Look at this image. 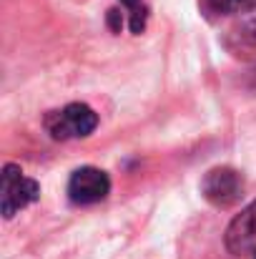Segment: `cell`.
Listing matches in <instances>:
<instances>
[{
    "mask_svg": "<svg viewBox=\"0 0 256 259\" xmlns=\"http://www.w3.org/2000/svg\"><path fill=\"white\" fill-rule=\"evenodd\" d=\"M43 123H45V131L53 139L68 141V139H85V136H90L95 131V126H98V116L85 103H68L61 111H50Z\"/></svg>",
    "mask_w": 256,
    "mask_h": 259,
    "instance_id": "1",
    "label": "cell"
},
{
    "mask_svg": "<svg viewBox=\"0 0 256 259\" xmlns=\"http://www.w3.org/2000/svg\"><path fill=\"white\" fill-rule=\"evenodd\" d=\"M40 196V184L35 179H28L20 171V166L15 164H5L3 166V189H0V206H3V217L13 219L20 209H25L28 204L38 201Z\"/></svg>",
    "mask_w": 256,
    "mask_h": 259,
    "instance_id": "2",
    "label": "cell"
},
{
    "mask_svg": "<svg viewBox=\"0 0 256 259\" xmlns=\"http://www.w3.org/2000/svg\"><path fill=\"white\" fill-rule=\"evenodd\" d=\"M201 194L214 206H221V209L234 206L244 196V176L231 166H216L203 176Z\"/></svg>",
    "mask_w": 256,
    "mask_h": 259,
    "instance_id": "3",
    "label": "cell"
},
{
    "mask_svg": "<svg viewBox=\"0 0 256 259\" xmlns=\"http://www.w3.org/2000/svg\"><path fill=\"white\" fill-rule=\"evenodd\" d=\"M108 194H111V179H108V174L95 166H81L68 179V199L76 206L98 204Z\"/></svg>",
    "mask_w": 256,
    "mask_h": 259,
    "instance_id": "4",
    "label": "cell"
},
{
    "mask_svg": "<svg viewBox=\"0 0 256 259\" xmlns=\"http://www.w3.org/2000/svg\"><path fill=\"white\" fill-rule=\"evenodd\" d=\"M224 244L231 254H249L256 249V201L231 219V224L226 227Z\"/></svg>",
    "mask_w": 256,
    "mask_h": 259,
    "instance_id": "5",
    "label": "cell"
},
{
    "mask_svg": "<svg viewBox=\"0 0 256 259\" xmlns=\"http://www.w3.org/2000/svg\"><path fill=\"white\" fill-rule=\"evenodd\" d=\"M121 5L128 10V25L133 35H141L146 28V18H148V8L143 5V0H121Z\"/></svg>",
    "mask_w": 256,
    "mask_h": 259,
    "instance_id": "6",
    "label": "cell"
},
{
    "mask_svg": "<svg viewBox=\"0 0 256 259\" xmlns=\"http://www.w3.org/2000/svg\"><path fill=\"white\" fill-rule=\"evenodd\" d=\"M241 10H244V15H241V25H244L246 35L256 43V0H249Z\"/></svg>",
    "mask_w": 256,
    "mask_h": 259,
    "instance_id": "7",
    "label": "cell"
},
{
    "mask_svg": "<svg viewBox=\"0 0 256 259\" xmlns=\"http://www.w3.org/2000/svg\"><path fill=\"white\" fill-rule=\"evenodd\" d=\"M206 3H209V8L216 10V13H236V10H241L249 0H206Z\"/></svg>",
    "mask_w": 256,
    "mask_h": 259,
    "instance_id": "8",
    "label": "cell"
},
{
    "mask_svg": "<svg viewBox=\"0 0 256 259\" xmlns=\"http://www.w3.org/2000/svg\"><path fill=\"white\" fill-rule=\"evenodd\" d=\"M108 25H111V30H116V33L123 28V18H121L118 10H108Z\"/></svg>",
    "mask_w": 256,
    "mask_h": 259,
    "instance_id": "9",
    "label": "cell"
}]
</instances>
